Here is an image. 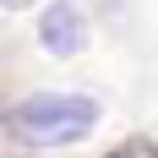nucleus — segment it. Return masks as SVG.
<instances>
[{
	"instance_id": "f257e3e1",
	"label": "nucleus",
	"mask_w": 158,
	"mask_h": 158,
	"mask_svg": "<svg viewBox=\"0 0 158 158\" xmlns=\"http://www.w3.org/2000/svg\"><path fill=\"white\" fill-rule=\"evenodd\" d=\"M98 126V104L87 93H33L6 109V131L22 147H71Z\"/></svg>"
},
{
	"instance_id": "f03ea898",
	"label": "nucleus",
	"mask_w": 158,
	"mask_h": 158,
	"mask_svg": "<svg viewBox=\"0 0 158 158\" xmlns=\"http://www.w3.org/2000/svg\"><path fill=\"white\" fill-rule=\"evenodd\" d=\"M38 44H44L49 55H60V60H71V55L87 44V27H82V16H77L71 0L44 6V16H38Z\"/></svg>"
},
{
	"instance_id": "7ed1b4c3",
	"label": "nucleus",
	"mask_w": 158,
	"mask_h": 158,
	"mask_svg": "<svg viewBox=\"0 0 158 158\" xmlns=\"http://www.w3.org/2000/svg\"><path fill=\"white\" fill-rule=\"evenodd\" d=\"M126 158H158V147H131Z\"/></svg>"
}]
</instances>
